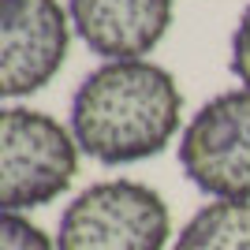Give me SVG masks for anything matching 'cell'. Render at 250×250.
Returning <instances> with one entry per match:
<instances>
[{
	"instance_id": "cell-4",
	"label": "cell",
	"mask_w": 250,
	"mask_h": 250,
	"mask_svg": "<svg viewBox=\"0 0 250 250\" xmlns=\"http://www.w3.org/2000/svg\"><path fill=\"white\" fill-rule=\"evenodd\" d=\"M179 165L213 198L250 202V90L206 101L179 135Z\"/></svg>"
},
{
	"instance_id": "cell-6",
	"label": "cell",
	"mask_w": 250,
	"mask_h": 250,
	"mask_svg": "<svg viewBox=\"0 0 250 250\" xmlns=\"http://www.w3.org/2000/svg\"><path fill=\"white\" fill-rule=\"evenodd\" d=\"M176 0H67L71 22L104 60H142L172 26Z\"/></svg>"
},
{
	"instance_id": "cell-7",
	"label": "cell",
	"mask_w": 250,
	"mask_h": 250,
	"mask_svg": "<svg viewBox=\"0 0 250 250\" xmlns=\"http://www.w3.org/2000/svg\"><path fill=\"white\" fill-rule=\"evenodd\" d=\"M172 250H250V202L217 198L179 228Z\"/></svg>"
},
{
	"instance_id": "cell-8",
	"label": "cell",
	"mask_w": 250,
	"mask_h": 250,
	"mask_svg": "<svg viewBox=\"0 0 250 250\" xmlns=\"http://www.w3.org/2000/svg\"><path fill=\"white\" fill-rule=\"evenodd\" d=\"M0 250H56V239H49L34 220L22 213H4L0 224Z\"/></svg>"
},
{
	"instance_id": "cell-5",
	"label": "cell",
	"mask_w": 250,
	"mask_h": 250,
	"mask_svg": "<svg viewBox=\"0 0 250 250\" xmlns=\"http://www.w3.org/2000/svg\"><path fill=\"white\" fill-rule=\"evenodd\" d=\"M60 0H0V94L26 97L52 83L71 42Z\"/></svg>"
},
{
	"instance_id": "cell-1",
	"label": "cell",
	"mask_w": 250,
	"mask_h": 250,
	"mask_svg": "<svg viewBox=\"0 0 250 250\" xmlns=\"http://www.w3.org/2000/svg\"><path fill=\"white\" fill-rule=\"evenodd\" d=\"M183 94L172 71L149 60H108L71 97V135L101 165H135L176 138Z\"/></svg>"
},
{
	"instance_id": "cell-9",
	"label": "cell",
	"mask_w": 250,
	"mask_h": 250,
	"mask_svg": "<svg viewBox=\"0 0 250 250\" xmlns=\"http://www.w3.org/2000/svg\"><path fill=\"white\" fill-rule=\"evenodd\" d=\"M231 75L250 90V8L239 15L231 34Z\"/></svg>"
},
{
	"instance_id": "cell-3",
	"label": "cell",
	"mask_w": 250,
	"mask_h": 250,
	"mask_svg": "<svg viewBox=\"0 0 250 250\" xmlns=\"http://www.w3.org/2000/svg\"><path fill=\"white\" fill-rule=\"evenodd\" d=\"M79 172V142L60 120L11 104L0 116V206L4 213L49 206Z\"/></svg>"
},
{
	"instance_id": "cell-2",
	"label": "cell",
	"mask_w": 250,
	"mask_h": 250,
	"mask_svg": "<svg viewBox=\"0 0 250 250\" xmlns=\"http://www.w3.org/2000/svg\"><path fill=\"white\" fill-rule=\"evenodd\" d=\"M168 231V206L149 183L101 179L67 202L56 250H165Z\"/></svg>"
}]
</instances>
